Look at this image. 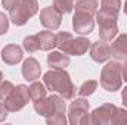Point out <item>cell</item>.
I'll list each match as a JSON object with an SVG mask.
<instances>
[{
	"instance_id": "6da1fadb",
	"label": "cell",
	"mask_w": 127,
	"mask_h": 125,
	"mask_svg": "<svg viewBox=\"0 0 127 125\" xmlns=\"http://www.w3.org/2000/svg\"><path fill=\"white\" fill-rule=\"evenodd\" d=\"M44 80V85L52 90L56 91L62 96L64 99H72L75 96V85L72 84L68 72L65 69H50L44 74L43 77Z\"/></svg>"
},
{
	"instance_id": "7a4b0ae2",
	"label": "cell",
	"mask_w": 127,
	"mask_h": 125,
	"mask_svg": "<svg viewBox=\"0 0 127 125\" xmlns=\"http://www.w3.org/2000/svg\"><path fill=\"white\" fill-rule=\"evenodd\" d=\"M56 47L66 55L81 56L90 49V41L83 37L74 38L69 32H59L56 34Z\"/></svg>"
},
{
	"instance_id": "3957f363",
	"label": "cell",
	"mask_w": 127,
	"mask_h": 125,
	"mask_svg": "<svg viewBox=\"0 0 127 125\" xmlns=\"http://www.w3.org/2000/svg\"><path fill=\"white\" fill-rule=\"evenodd\" d=\"M121 84H123V75L120 63L117 61L108 62L100 72V85L106 91H117L120 90Z\"/></svg>"
},
{
	"instance_id": "277c9868",
	"label": "cell",
	"mask_w": 127,
	"mask_h": 125,
	"mask_svg": "<svg viewBox=\"0 0 127 125\" xmlns=\"http://www.w3.org/2000/svg\"><path fill=\"white\" fill-rule=\"evenodd\" d=\"M38 12L37 0H21L9 10V18L15 25H24L31 16Z\"/></svg>"
},
{
	"instance_id": "5b68a950",
	"label": "cell",
	"mask_w": 127,
	"mask_h": 125,
	"mask_svg": "<svg viewBox=\"0 0 127 125\" xmlns=\"http://www.w3.org/2000/svg\"><path fill=\"white\" fill-rule=\"evenodd\" d=\"M96 22L99 24V35L102 40L109 41L117 35L118 27H117V16L115 15L100 9L99 12H96Z\"/></svg>"
},
{
	"instance_id": "8992f818",
	"label": "cell",
	"mask_w": 127,
	"mask_h": 125,
	"mask_svg": "<svg viewBox=\"0 0 127 125\" xmlns=\"http://www.w3.org/2000/svg\"><path fill=\"white\" fill-rule=\"evenodd\" d=\"M68 121L72 125H83L89 124V102L84 99H75L71 106H69V113H68Z\"/></svg>"
},
{
	"instance_id": "52a82bcc",
	"label": "cell",
	"mask_w": 127,
	"mask_h": 125,
	"mask_svg": "<svg viewBox=\"0 0 127 125\" xmlns=\"http://www.w3.org/2000/svg\"><path fill=\"white\" fill-rule=\"evenodd\" d=\"M30 99H31V97H30V90H28V87L24 85V84H19V85L15 87V90L12 91V94H10L3 103H4V106H6V109H7L9 112H16V110H21V109L28 103Z\"/></svg>"
},
{
	"instance_id": "ba28073f",
	"label": "cell",
	"mask_w": 127,
	"mask_h": 125,
	"mask_svg": "<svg viewBox=\"0 0 127 125\" xmlns=\"http://www.w3.org/2000/svg\"><path fill=\"white\" fill-rule=\"evenodd\" d=\"M117 109L118 107L115 104H111V103H105V104L96 107L95 110L90 113V124H95V125L111 124Z\"/></svg>"
},
{
	"instance_id": "9c48e42d",
	"label": "cell",
	"mask_w": 127,
	"mask_h": 125,
	"mask_svg": "<svg viewBox=\"0 0 127 125\" xmlns=\"http://www.w3.org/2000/svg\"><path fill=\"white\" fill-rule=\"evenodd\" d=\"M95 22H93V16L89 12H81V10H75L74 16H72V28L74 31L78 34H89L93 31Z\"/></svg>"
},
{
	"instance_id": "30bf717a",
	"label": "cell",
	"mask_w": 127,
	"mask_h": 125,
	"mask_svg": "<svg viewBox=\"0 0 127 125\" xmlns=\"http://www.w3.org/2000/svg\"><path fill=\"white\" fill-rule=\"evenodd\" d=\"M40 22H41L43 27H46L49 30H58L61 22H62V13L58 12L52 6L44 7L40 12Z\"/></svg>"
},
{
	"instance_id": "8fae6325",
	"label": "cell",
	"mask_w": 127,
	"mask_h": 125,
	"mask_svg": "<svg viewBox=\"0 0 127 125\" xmlns=\"http://www.w3.org/2000/svg\"><path fill=\"white\" fill-rule=\"evenodd\" d=\"M90 56L92 59L97 63H102V62H106L111 56V49H109V44L103 41H96L92 44L90 47Z\"/></svg>"
},
{
	"instance_id": "7c38bea8",
	"label": "cell",
	"mask_w": 127,
	"mask_h": 125,
	"mask_svg": "<svg viewBox=\"0 0 127 125\" xmlns=\"http://www.w3.org/2000/svg\"><path fill=\"white\" fill-rule=\"evenodd\" d=\"M111 56L115 61H124L127 59V34H121L115 38V41L109 46Z\"/></svg>"
},
{
	"instance_id": "4fadbf2b",
	"label": "cell",
	"mask_w": 127,
	"mask_h": 125,
	"mask_svg": "<svg viewBox=\"0 0 127 125\" xmlns=\"http://www.w3.org/2000/svg\"><path fill=\"white\" fill-rule=\"evenodd\" d=\"M41 74V66L34 58H28L24 65H22V75L27 81H35L37 78H40Z\"/></svg>"
},
{
	"instance_id": "5bb4252c",
	"label": "cell",
	"mask_w": 127,
	"mask_h": 125,
	"mask_svg": "<svg viewBox=\"0 0 127 125\" xmlns=\"http://www.w3.org/2000/svg\"><path fill=\"white\" fill-rule=\"evenodd\" d=\"M1 58H3L4 63H7V65H16L22 59V49L16 44L4 46V49L1 50Z\"/></svg>"
},
{
	"instance_id": "9a60e30c",
	"label": "cell",
	"mask_w": 127,
	"mask_h": 125,
	"mask_svg": "<svg viewBox=\"0 0 127 125\" xmlns=\"http://www.w3.org/2000/svg\"><path fill=\"white\" fill-rule=\"evenodd\" d=\"M34 110L41 115V116H50L55 112V103L52 100V97H41L38 100H34Z\"/></svg>"
},
{
	"instance_id": "2e32d148",
	"label": "cell",
	"mask_w": 127,
	"mask_h": 125,
	"mask_svg": "<svg viewBox=\"0 0 127 125\" xmlns=\"http://www.w3.org/2000/svg\"><path fill=\"white\" fill-rule=\"evenodd\" d=\"M47 65L53 69H65L69 65V58L64 52H52L47 56Z\"/></svg>"
},
{
	"instance_id": "e0dca14e",
	"label": "cell",
	"mask_w": 127,
	"mask_h": 125,
	"mask_svg": "<svg viewBox=\"0 0 127 125\" xmlns=\"http://www.w3.org/2000/svg\"><path fill=\"white\" fill-rule=\"evenodd\" d=\"M38 41H40V49L41 50H52L56 47V35L52 31H41L37 34Z\"/></svg>"
},
{
	"instance_id": "ac0fdd59",
	"label": "cell",
	"mask_w": 127,
	"mask_h": 125,
	"mask_svg": "<svg viewBox=\"0 0 127 125\" xmlns=\"http://www.w3.org/2000/svg\"><path fill=\"white\" fill-rule=\"evenodd\" d=\"M75 10H81V12H89V13H96L97 7H99V3L97 0H78L75 3Z\"/></svg>"
},
{
	"instance_id": "d6986e66",
	"label": "cell",
	"mask_w": 127,
	"mask_h": 125,
	"mask_svg": "<svg viewBox=\"0 0 127 125\" xmlns=\"http://www.w3.org/2000/svg\"><path fill=\"white\" fill-rule=\"evenodd\" d=\"M100 7H102V10H106V12L118 16V12L121 9V0H102Z\"/></svg>"
},
{
	"instance_id": "ffe728a7",
	"label": "cell",
	"mask_w": 127,
	"mask_h": 125,
	"mask_svg": "<svg viewBox=\"0 0 127 125\" xmlns=\"http://www.w3.org/2000/svg\"><path fill=\"white\" fill-rule=\"evenodd\" d=\"M28 90H30V97L32 100H38L46 96V85L41 83H32L28 87Z\"/></svg>"
},
{
	"instance_id": "44dd1931",
	"label": "cell",
	"mask_w": 127,
	"mask_h": 125,
	"mask_svg": "<svg viewBox=\"0 0 127 125\" xmlns=\"http://www.w3.org/2000/svg\"><path fill=\"white\" fill-rule=\"evenodd\" d=\"M24 49L28 52V53H34L40 49V41H38V37L37 35H28L24 38Z\"/></svg>"
},
{
	"instance_id": "7402d4cb",
	"label": "cell",
	"mask_w": 127,
	"mask_h": 125,
	"mask_svg": "<svg viewBox=\"0 0 127 125\" xmlns=\"http://www.w3.org/2000/svg\"><path fill=\"white\" fill-rule=\"evenodd\" d=\"M96 88H97V81L89 80V81L83 83V85L78 88V94H80L81 97H87V96H90V94L95 93Z\"/></svg>"
},
{
	"instance_id": "603a6c76",
	"label": "cell",
	"mask_w": 127,
	"mask_h": 125,
	"mask_svg": "<svg viewBox=\"0 0 127 125\" xmlns=\"http://www.w3.org/2000/svg\"><path fill=\"white\" fill-rule=\"evenodd\" d=\"M53 7L61 12V13H69L74 9V1L72 0H53Z\"/></svg>"
},
{
	"instance_id": "cb8c5ba5",
	"label": "cell",
	"mask_w": 127,
	"mask_h": 125,
	"mask_svg": "<svg viewBox=\"0 0 127 125\" xmlns=\"http://www.w3.org/2000/svg\"><path fill=\"white\" fill-rule=\"evenodd\" d=\"M46 122L49 125H65L66 124V118L64 112H55L50 116L46 118Z\"/></svg>"
},
{
	"instance_id": "d4e9b609",
	"label": "cell",
	"mask_w": 127,
	"mask_h": 125,
	"mask_svg": "<svg viewBox=\"0 0 127 125\" xmlns=\"http://www.w3.org/2000/svg\"><path fill=\"white\" fill-rule=\"evenodd\" d=\"M13 90H15V85H13L10 81H1V83H0V99L4 102V100L12 94Z\"/></svg>"
},
{
	"instance_id": "484cf974",
	"label": "cell",
	"mask_w": 127,
	"mask_h": 125,
	"mask_svg": "<svg viewBox=\"0 0 127 125\" xmlns=\"http://www.w3.org/2000/svg\"><path fill=\"white\" fill-rule=\"evenodd\" d=\"M112 125H126L127 124V110L124 109H117L114 118H112Z\"/></svg>"
},
{
	"instance_id": "4316f807",
	"label": "cell",
	"mask_w": 127,
	"mask_h": 125,
	"mask_svg": "<svg viewBox=\"0 0 127 125\" xmlns=\"http://www.w3.org/2000/svg\"><path fill=\"white\" fill-rule=\"evenodd\" d=\"M7 30H9V18L3 12H0V35L6 34Z\"/></svg>"
},
{
	"instance_id": "83f0119b",
	"label": "cell",
	"mask_w": 127,
	"mask_h": 125,
	"mask_svg": "<svg viewBox=\"0 0 127 125\" xmlns=\"http://www.w3.org/2000/svg\"><path fill=\"white\" fill-rule=\"evenodd\" d=\"M19 1H21V0H1V4H3V7H4V9L10 10V9H12L13 6H16Z\"/></svg>"
},
{
	"instance_id": "f1b7e54d",
	"label": "cell",
	"mask_w": 127,
	"mask_h": 125,
	"mask_svg": "<svg viewBox=\"0 0 127 125\" xmlns=\"http://www.w3.org/2000/svg\"><path fill=\"white\" fill-rule=\"evenodd\" d=\"M7 112H9V110L6 109L4 103H1V102H0V122L6 119V116H7Z\"/></svg>"
},
{
	"instance_id": "f546056e",
	"label": "cell",
	"mask_w": 127,
	"mask_h": 125,
	"mask_svg": "<svg viewBox=\"0 0 127 125\" xmlns=\"http://www.w3.org/2000/svg\"><path fill=\"white\" fill-rule=\"evenodd\" d=\"M120 66H121V75H123V80L127 81V59H124Z\"/></svg>"
},
{
	"instance_id": "4dcf8cb0",
	"label": "cell",
	"mask_w": 127,
	"mask_h": 125,
	"mask_svg": "<svg viewBox=\"0 0 127 125\" xmlns=\"http://www.w3.org/2000/svg\"><path fill=\"white\" fill-rule=\"evenodd\" d=\"M121 100H123V104L127 107V87L123 88V93H121Z\"/></svg>"
},
{
	"instance_id": "1f68e13d",
	"label": "cell",
	"mask_w": 127,
	"mask_h": 125,
	"mask_svg": "<svg viewBox=\"0 0 127 125\" xmlns=\"http://www.w3.org/2000/svg\"><path fill=\"white\" fill-rule=\"evenodd\" d=\"M124 12H126V15H127V0H126V3H124Z\"/></svg>"
},
{
	"instance_id": "d6a6232c",
	"label": "cell",
	"mask_w": 127,
	"mask_h": 125,
	"mask_svg": "<svg viewBox=\"0 0 127 125\" xmlns=\"http://www.w3.org/2000/svg\"><path fill=\"white\" fill-rule=\"evenodd\" d=\"M1 81H3V74L0 72V83H1Z\"/></svg>"
}]
</instances>
